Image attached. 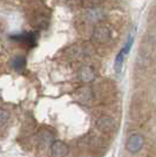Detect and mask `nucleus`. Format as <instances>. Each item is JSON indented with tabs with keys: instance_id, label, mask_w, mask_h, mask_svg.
<instances>
[{
	"instance_id": "1",
	"label": "nucleus",
	"mask_w": 156,
	"mask_h": 157,
	"mask_svg": "<svg viewBox=\"0 0 156 157\" xmlns=\"http://www.w3.org/2000/svg\"><path fill=\"white\" fill-rule=\"evenodd\" d=\"M143 144H144V138H143L142 135H140V134H133L127 140L126 148L131 154H136V152H138V151L142 149Z\"/></svg>"
},
{
	"instance_id": "5",
	"label": "nucleus",
	"mask_w": 156,
	"mask_h": 157,
	"mask_svg": "<svg viewBox=\"0 0 156 157\" xmlns=\"http://www.w3.org/2000/svg\"><path fill=\"white\" fill-rule=\"evenodd\" d=\"M79 78L85 82V83H88V82H92L94 78H95V73H94V69L92 67H82L79 72Z\"/></svg>"
},
{
	"instance_id": "2",
	"label": "nucleus",
	"mask_w": 156,
	"mask_h": 157,
	"mask_svg": "<svg viewBox=\"0 0 156 157\" xmlns=\"http://www.w3.org/2000/svg\"><path fill=\"white\" fill-rule=\"evenodd\" d=\"M111 39V31L106 26H98L93 31V40L98 44H106Z\"/></svg>"
},
{
	"instance_id": "3",
	"label": "nucleus",
	"mask_w": 156,
	"mask_h": 157,
	"mask_svg": "<svg viewBox=\"0 0 156 157\" xmlns=\"http://www.w3.org/2000/svg\"><path fill=\"white\" fill-rule=\"evenodd\" d=\"M69 152L68 145L62 141H53L51 144V155L52 157H66Z\"/></svg>"
},
{
	"instance_id": "7",
	"label": "nucleus",
	"mask_w": 156,
	"mask_h": 157,
	"mask_svg": "<svg viewBox=\"0 0 156 157\" xmlns=\"http://www.w3.org/2000/svg\"><path fill=\"white\" fill-rule=\"evenodd\" d=\"M102 17H103V12H102V10H99V8H92L87 12V18L91 21L101 20Z\"/></svg>"
},
{
	"instance_id": "6",
	"label": "nucleus",
	"mask_w": 156,
	"mask_h": 157,
	"mask_svg": "<svg viewBox=\"0 0 156 157\" xmlns=\"http://www.w3.org/2000/svg\"><path fill=\"white\" fill-rule=\"evenodd\" d=\"M126 55H127V53L124 52L123 49H121L120 53L117 54L116 59H115V63H114V69H115V72L117 74H120L121 71H122V67H123V62H124V59H126Z\"/></svg>"
},
{
	"instance_id": "4",
	"label": "nucleus",
	"mask_w": 156,
	"mask_h": 157,
	"mask_svg": "<svg viewBox=\"0 0 156 157\" xmlns=\"http://www.w3.org/2000/svg\"><path fill=\"white\" fill-rule=\"evenodd\" d=\"M114 124H115L114 120L109 116H101L96 121V128L103 132H111L114 129Z\"/></svg>"
},
{
	"instance_id": "9",
	"label": "nucleus",
	"mask_w": 156,
	"mask_h": 157,
	"mask_svg": "<svg viewBox=\"0 0 156 157\" xmlns=\"http://www.w3.org/2000/svg\"><path fill=\"white\" fill-rule=\"evenodd\" d=\"M8 118H10V113L6 109H0V122H1V125L6 124Z\"/></svg>"
},
{
	"instance_id": "8",
	"label": "nucleus",
	"mask_w": 156,
	"mask_h": 157,
	"mask_svg": "<svg viewBox=\"0 0 156 157\" xmlns=\"http://www.w3.org/2000/svg\"><path fill=\"white\" fill-rule=\"evenodd\" d=\"M26 65V60L24 56H15L13 60H12V67L17 71H20Z\"/></svg>"
}]
</instances>
